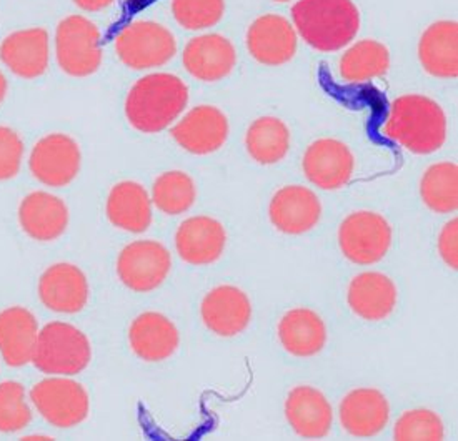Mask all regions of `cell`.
<instances>
[{"label": "cell", "instance_id": "cell-36", "mask_svg": "<svg viewBox=\"0 0 458 441\" xmlns=\"http://www.w3.org/2000/svg\"><path fill=\"white\" fill-rule=\"evenodd\" d=\"M24 156V143L9 127H0V180H9L19 174Z\"/></svg>", "mask_w": 458, "mask_h": 441}, {"label": "cell", "instance_id": "cell-18", "mask_svg": "<svg viewBox=\"0 0 458 441\" xmlns=\"http://www.w3.org/2000/svg\"><path fill=\"white\" fill-rule=\"evenodd\" d=\"M340 423L357 438H372L382 433L390 420V405L386 394L375 388L350 392L340 403Z\"/></svg>", "mask_w": 458, "mask_h": 441}, {"label": "cell", "instance_id": "cell-5", "mask_svg": "<svg viewBox=\"0 0 458 441\" xmlns=\"http://www.w3.org/2000/svg\"><path fill=\"white\" fill-rule=\"evenodd\" d=\"M117 55L129 69L147 71L165 65L177 54V40L167 27L152 21L125 25L115 38Z\"/></svg>", "mask_w": 458, "mask_h": 441}, {"label": "cell", "instance_id": "cell-13", "mask_svg": "<svg viewBox=\"0 0 458 441\" xmlns=\"http://www.w3.org/2000/svg\"><path fill=\"white\" fill-rule=\"evenodd\" d=\"M297 30L277 13L259 17L247 32V48L253 59L264 65L278 67L293 59L297 52Z\"/></svg>", "mask_w": 458, "mask_h": 441}, {"label": "cell", "instance_id": "cell-1", "mask_svg": "<svg viewBox=\"0 0 458 441\" xmlns=\"http://www.w3.org/2000/svg\"><path fill=\"white\" fill-rule=\"evenodd\" d=\"M384 135L411 154L430 156L445 143V112L428 97H398L390 106Z\"/></svg>", "mask_w": 458, "mask_h": 441}, {"label": "cell", "instance_id": "cell-12", "mask_svg": "<svg viewBox=\"0 0 458 441\" xmlns=\"http://www.w3.org/2000/svg\"><path fill=\"white\" fill-rule=\"evenodd\" d=\"M172 137L193 156H208L222 148L229 137V120L212 106L193 107L172 129Z\"/></svg>", "mask_w": 458, "mask_h": 441}, {"label": "cell", "instance_id": "cell-3", "mask_svg": "<svg viewBox=\"0 0 458 441\" xmlns=\"http://www.w3.org/2000/svg\"><path fill=\"white\" fill-rule=\"evenodd\" d=\"M292 17L301 38L318 52L349 46L360 29V13L352 0H299Z\"/></svg>", "mask_w": 458, "mask_h": 441}, {"label": "cell", "instance_id": "cell-38", "mask_svg": "<svg viewBox=\"0 0 458 441\" xmlns=\"http://www.w3.org/2000/svg\"><path fill=\"white\" fill-rule=\"evenodd\" d=\"M73 2H75V5H79L82 11L97 13V11H102V9L109 7L114 0H73Z\"/></svg>", "mask_w": 458, "mask_h": 441}, {"label": "cell", "instance_id": "cell-6", "mask_svg": "<svg viewBox=\"0 0 458 441\" xmlns=\"http://www.w3.org/2000/svg\"><path fill=\"white\" fill-rule=\"evenodd\" d=\"M57 60L62 71L72 77H89L102 64L100 32L82 15H71L57 27Z\"/></svg>", "mask_w": 458, "mask_h": 441}, {"label": "cell", "instance_id": "cell-19", "mask_svg": "<svg viewBox=\"0 0 458 441\" xmlns=\"http://www.w3.org/2000/svg\"><path fill=\"white\" fill-rule=\"evenodd\" d=\"M38 297L48 310L77 313L89 300V284L84 272L71 263L48 267L38 282Z\"/></svg>", "mask_w": 458, "mask_h": 441}, {"label": "cell", "instance_id": "cell-26", "mask_svg": "<svg viewBox=\"0 0 458 441\" xmlns=\"http://www.w3.org/2000/svg\"><path fill=\"white\" fill-rule=\"evenodd\" d=\"M36 317L22 307L0 313V353L9 367H24L34 355L37 343Z\"/></svg>", "mask_w": 458, "mask_h": 441}, {"label": "cell", "instance_id": "cell-14", "mask_svg": "<svg viewBox=\"0 0 458 441\" xmlns=\"http://www.w3.org/2000/svg\"><path fill=\"white\" fill-rule=\"evenodd\" d=\"M200 313L210 332L230 338L249 327L252 320V305L241 288L220 285L207 293Z\"/></svg>", "mask_w": 458, "mask_h": 441}, {"label": "cell", "instance_id": "cell-24", "mask_svg": "<svg viewBox=\"0 0 458 441\" xmlns=\"http://www.w3.org/2000/svg\"><path fill=\"white\" fill-rule=\"evenodd\" d=\"M19 220L29 237L50 242L59 239L65 232L69 225V210L61 199L46 191H34L21 203Z\"/></svg>", "mask_w": 458, "mask_h": 441}, {"label": "cell", "instance_id": "cell-21", "mask_svg": "<svg viewBox=\"0 0 458 441\" xmlns=\"http://www.w3.org/2000/svg\"><path fill=\"white\" fill-rule=\"evenodd\" d=\"M129 342L133 353L145 361H164L179 348V330L157 311H145L133 320Z\"/></svg>", "mask_w": 458, "mask_h": 441}, {"label": "cell", "instance_id": "cell-32", "mask_svg": "<svg viewBox=\"0 0 458 441\" xmlns=\"http://www.w3.org/2000/svg\"><path fill=\"white\" fill-rule=\"evenodd\" d=\"M197 199L192 177L181 170L165 172L154 182L152 200L167 215L185 214Z\"/></svg>", "mask_w": 458, "mask_h": 441}, {"label": "cell", "instance_id": "cell-20", "mask_svg": "<svg viewBox=\"0 0 458 441\" xmlns=\"http://www.w3.org/2000/svg\"><path fill=\"white\" fill-rule=\"evenodd\" d=\"M285 417L299 437L310 440L326 438L334 423V411L326 394L312 386H297L290 392Z\"/></svg>", "mask_w": 458, "mask_h": 441}, {"label": "cell", "instance_id": "cell-7", "mask_svg": "<svg viewBox=\"0 0 458 441\" xmlns=\"http://www.w3.org/2000/svg\"><path fill=\"white\" fill-rule=\"evenodd\" d=\"M338 243L350 262L372 265L380 262L392 245V227L382 215L355 212L338 230Z\"/></svg>", "mask_w": 458, "mask_h": 441}, {"label": "cell", "instance_id": "cell-39", "mask_svg": "<svg viewBox=\"0 0 458 441\" xmlns=\"http://www.w3.org/2000/svg\"><path fill=\"white\" fill-rule=\"evenodd\" d=\"M5 92H7V81H5V77H4V75H2V72H0V102L4 100Z\"/></svg>", "mask_w": 458, "mask_h": 441}, {"label": "cell", "instance_id": "cell-8", "mask_svg": "<svg viewBox=\"0 0 458 441\" xmlns=\"http://www.w3.org/2000/svg\"><path fill=\"white\" fill-rule=\"evenodd\" d=\"M170 267V251L162 243L154 240H137L121 251L117 274L127 288L137 293H147L164 284Z\"/></svg>", "mask_w": 458, "mask_h": 441}, {"label": "cell", "instance_id": "cell-40", "mask_svg": "<svg viewBox=\"0 0 458 441\" xmlns=\"http://www.w3.org/2000/svg\"><path fill=\"white\" fill-rule=\"evenodd\" d=\"M274 2H289V0H274Z\"/></svg>", "mask_w": 458, "mask_h": 441}, {"label": "cell", "instance_id": "cell-27", "mask_svg": "<svg viewBox=\"0 0 458 441\" xmlns=\"http://www.w3.org/2000/svg\"><path fill=\"white\" fill-rule=\"evenodd\" d=\"M278 338L290 355L315 357L327 343L326 323L314 310L295 309L287 311L280 320Z\"/></svg>", "mask_w": 458, "mask_h": 441}, {"label": "cell", "instance_id": "cell-2", "mask_svg": "<svg viewBox=\"0 0 458 441\" xmlns=\"http://www.w3.org/2000/svg\"><path fill=\"white\" fill-rule=\"evenodd\" d=\"M189 104V89L177 75L148 73L127 96L125 115L133 129L158 133L172 125Z\"/></svg>", "mask_w": 458, "mask_h": 441}, {"label": "cell", "instance_id": "cell-25", "mask_svg": "<svg viewBox=\"0 0 458 441\" xmlns=\"http://www.w3.org/2000/svg\"><path fill=\"white\" fill-rule=\"evenodd\" d=\"M419 59L427 73L438 79L458 77V24L438 21L423 32L419 44Z\"/></svg>", "mask_w": 458, "mask_h": 441}, {"label": "cell", "instance_id": "cell-33", "mask_svg": "<svg viewBox=\"0 0 458 441\" xmlns=\"http://www.w3.org/2000/svg\"><path fill=\"white\" fill-rule=\"evenodd\" d=\"M445 429L440 417L432 410L417 408L398 418L394 429L397 441H442Z\"/></svg>", "mask_w": 458, "mask_h": 441}, {"label": "cell", "instance_id": "cell-17", "mask_svg": "<svg viewBox=\"0 0 458 441\" xmlns=\"http://www.w3.org/2000/svg\"><path fill=\"white\" fill-rule=\"evenodd\" d=\"M237 62L235 47L220 34L193 37L183 48V65L202 82H217L233 71Z\"/></svg>", "mask_w": 458, "mask_h": 441}, {"label": "cell", "instance_id": "cell-4", "mask_svg": "<svg viewBox=\"0 0 458 441\" xmlns=\"http://www.w3.org/2000/svg\"><path fill=\"white\" fill-rule=\"evenodd\" d=\"M92 358L89 338L69 323H48L37 335L32 363L48 375H77Z\"/></svg>", "mask_w": 458, "mask_h": 441}, {"label": "cell", "instance_id": "cell-9", "mask_svg": "<svg viewBox=\"0 0 458 441\" xmlns=\"http://www.w3.org/2000/svg\"><path fill=\"white\" fill-rule=\"evenodd\" d=\"M38 413L57 428H72L89 415V394L81 383L67 378H47L30 392Z\"/></svg>", "mask_w": 458, "mask_h": 441}, {"label": "cell", "instance_id": "cell-30", "mask_svg": "<svg viewBox=\"0 0 458 441\" xmlns=\"http://www.w3.org/2000/svg\"><path fill=\"white\" fill-rule=\"evenodd\" d=\"M245 147L257 164H278L289 154V127L277 117H260L249 127Z\"/></svg>", "mask_w": 458, "mask_h": 441}, {"label": "cell", "instance_id": "cell-28", "mask_svg": "<svg viewBox=\"0 0 458 441\" xmlns=\"http://www.w3.org/2000/svg\"><path fill=\"white\" fill-rule=\"evenodd\" d=\"M107 216L110 224L131 233H144L152 224V202L137 182H121L109 193Z\"/></svg>", "mask_w": 458, "mask_h": 441}, {"label": "cell", "instance_id": "cell-23", "mask_svg": "<svg viewBox=\"0 0 458 441\" xmlns=\"http://www.w3.org/2000/svg\"><path fill=\"white\" fill-rule=\"evenodd\" d=\"M0 59L22 79L40 77L48 65L47 30L27 29L13 32L2 42Z\"/></svg>", "mask_w": 458, "mask_h": 441}, {"label": "cell", "instance_id": "cell-22", "mask_svg": "<svg viewBox=\"0 0 458 441\" xmlns=\"http://www.w3.org/2000/svg\"><path fill=\"white\" fill-rule=\"evenodd\" d=\"M347 300L355 315L369 322H380L397 305V286L386 275L365 272L350 282Z\"/></svg>", "mask_w": 458, "mask_h": 441}, {"label": "cell", "instance_id": "cell-31", "mask_svg": "<svg viewBox=\"0 0 458 441\" xmlns=\"http://www.w3.org/2000/svg\"><path fill=\"white\" fill-rule=\"evenodd\" d=\"M422 200L435 214H454L458 208V167L454 162L434 164L420 182Z\"/></svg>", "mask_w": 458, "mask_h": 441}, {"label": "cell", "instance_id": "cell-34", "mask_svg": "<svg viewBox=\"0 0 458 441\" xmlns=\"http://www.w3.org/2000/svg\"><path fill=\"white\" fill-rule=\"evenodd\" d=\"M172 13L183 29L204 30L222 21L225 0H172Z\"/></svg>", "mask_w": 458, "mask_h": 441}, {"label": "cell", "instance_id": "cell-15", "mask_svg": "<svg viewBox=\"0 0 458 441\" xmlns=\"http://www.w3.org/2000/svg\"><path fill=\"white\" fill-rule=\"evenodd\" d=\"M322 215V203L314 191L289 185L274 195L268 216L274 227L287 235H301L310 232L318 224Z\"/></svg>", "mask_w": 458, "mask_h": 441}, {"label": "cell", "instance_id": "cell-35", "mask_svg": "<svg viewBox=\"0 0 458 441\" xmlns=\"http://www.w3.org/2000/svg\"><path fill=\"white\" fill-rule=\"evenodd\" d=\"M32 420L25 403V390L21 383H0V431L13 433L25 428Z\"/></svg>", "mask_w": 458, "mask_h": 441}, {"label": "cell", "instance_id": "cell-29", "mask_svg": "<svg viewBox=\"0 0 458 441\" xmlns=\"http://www.w3.org/2000/svg\"><path fill=\"white\" fill-rule=\"evenodd\" d=\"M390 69V52L377 40H360L340 57V77L347 84H363L384 77Z\"/></svg>", "mask_w": 458, "mask_h": 441}, {"label": "cell", "instance_id": "cell-37", "mask_svg": "<svg viewBox=\"0 0 458 441\" xmlns=\"http://www.w3.org/2000/svg\"><path fill=\"white\" fill-rule=\"evenodd\" d=\"M438 253L442 260L452 268L458 270V220L452 218L442 228L438 237Z\"/></svg>", "mask_w": 458, "mask_h": 441}, {"label": "cell", "instance_id": "cell-11", "mask_svg": "<svg viewBox=\"0 0 458 441\" xmlns=\"http://www.w3.org/2000/svg\"><path fill=\"white\" fill-rule=\"evenodd\" d=\"M355 160L349 147L335 139H320L312 143L301 160V168L309 182L322 191H338L353 175Z\"/></svg>", "mask_w": 458, "mask_h": 441}, {"label": "cell", "instance_id": "cell-16", "mask_svg": "<svg viewBox=\"0 0 458 441\" xmlns=\"http://www.w3.org/2000/svg\"><path fill=\"white\" fill-rule=\"evenodd\" d=\"M227 233L222 224L210 216H192L182 222L175 233V249L183 262L195 267L210 265L222 257Z\"/></svg>", "mask_w": 458, "mask_h": 441}, {"label": "cell", "instance_id": "cell-10", "mask_svg": "<svg viewBox=\"0 0 458 441\" xmlns=\"http://www.w3.org/2000/svg\"><path fill=\"white\" fill-rule=\"evenodd\" d=\"M81 148L69 135L52 133L37 142L30 156V170L48 187H65L81 170Z\"/></svg>", "mask_w": 458, "mask_h": 441}]
</instances>
